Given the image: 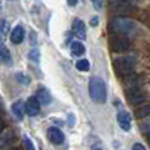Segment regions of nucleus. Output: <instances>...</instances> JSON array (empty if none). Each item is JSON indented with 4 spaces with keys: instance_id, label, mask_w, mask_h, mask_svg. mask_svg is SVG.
Returning a JSON list of instances; mask_svg holds the SVG:
<instances>
[{
    "instance_id": "nucleus-1",
    "label": "nucleus",
    "mask_w": 150,
    "mask_h": 150,
    "mask_svg": "<svg viewBox=\"0 0 150 150\" xmlns=\"http://www.w3.org/2000/svg\"><path fill=\"white\" fill-rule=\"evenodd\" d=\"M88 92L90 98L96 103H104L107 100V88L105 82L99 76L91 78L90 84H88Z\"/></svg>"
},
{
    "instance_id": "nucleus-2",
    "label": "nucleus",
    "mask_w": 150,
    "mask_h": 150,
    "mask_svg": "<svg viewBox=\"0 0 150 150\" xmlns=\"http://www.w3.org/2000/svg\"><path fill=\"white\" fill-rule=\"evenodd\" d=\"M112 29H113L116 33L124 34V36H132V34H136L138 32V25L132 20V18L128 17H116L113 18L111 24Z\"/></svg>"
},
{
    "instance_id": "nucleus-3",
    "label": "nucleus",
    "mask_w": 150,
    "mask_h": 150,
    "mask_svg": "<svg viewBox=\"0 0 150 150\" xmlns=\"http://www.w3.org/2000/svg\"><path fill=\"white\" fill-rule=\"evenodd\" d=\"M115 67L119 73L130 74V71L134 69V59L132 57H121L115 59Z\"/></svg>"
},
{
    "instance_id": "nucleus-4",
    "label": "nucleus",
    "mask_w": 150,
    "mask_h": 150,
    "mask_svg": "<svg viewBox=\"0 0 150 150\" xmlns=\"http://www.w3.org/2000/svg\"><path fill=\"white\" fill-rule=\"evenodd\" d=\"M125 96H127V99L130 101L132 104H140L142 103L144 100H145V98H144L142 92H141L140 90H138L137 87L134 88H128L127 92H125Z\"/></svg>"
},
{
    "instance_id": "nucleus-5",
    "label": "nucleus",
    "mask_w": 150,
    "mask_h": 150,
    "mask_svg": "<svg viewBox=\"0 0 150 150\" xmlns=\"http://www.w3.org/2000/svg\"><path fill=\"white\" fill-rule=\"evenodd\" d=\"M47 138H49L50 142L55 144V145H61V144L65 141V136H63V133L61 132L58 128H49L47 129Z\"/></svg>"
},
{
    "instance_id": "nucleus-6",
    "label": "nucleus",
    "mask_w": 150,
    "mask_h": 150,
    "mask_svg": "<svg viewBox=\"0 0 150 150\" xmlns=\"http://www.w3.org/2000/svg\"><path fill=\"white\" fill-rule=\"evenodd\" d=\"M117 121H119L120 128H121L122 130H125V132L129 130L130 127H132V117L125 111H120L119 113H117Z\"/></svg>"
},
{
    "instance_id": "nucleus-7",
    "label": "nucleus",
    "mask_w": 150,
    "mask_h": 150,
    "mask_svg": "<svg viewBox=\"0 0 150 150\" xmlns=\"http://www.w3.org/2000/svg\"><path fill=\"white\" fill-rule=\"evenodd\" d=\"M26 113L30 117H34L40 113V101L37 98H29L26 101Z\"/></svg>"
},
{
    "instance_id": "nucleus-8",
    "label": "nucleus",
    "mask_w": 150,
    "mask_h": 150,
    "mask_svg": "<svg viewBox=\"0 0 150 150\" xmlns=\"http://www.w3.org/2000/svg\"><path fill=\"white\" fill-rule=\"evenodd\" d=\"M12 112H13V115H15L16 119L23 120L24 115H25V112H26V104H24L23 100L15 101L13 105H12Z\"/></svg>"
},
{
    "instance_id": "nucleus-9",
    "label": "nucleus",
    "mask_w": 150,
    "mask_h": 150,
    "mask_svg": "<svg viewBox=\"0 0 150 150\" xmlns=\"http://www.w3.org/2000/svg\"><path fill=\"white\" fill-rule=\"evenodd\" d=\"M73 30H74V33L76 34L80 40H84L86 38V26H84V23H83L80 18H74V21H73Z\"/></svg>"
},
{
    "instance_id": "nucleus-10",
    "label": "nucleus",
    "mask_w": 150,
    "mask_h": 150,
    "mask_svg": "<svg viewBox=\"0 0 150 150\" xmlns=\"http://www.w3.org/2000/svg\"><path fill=\"white\" fill-rule=\"evenodd\" d=\"M24 36H25V30H24V28L21 25H17L12 30V33H11V41H12L13 44L18 45V44L23 42Z\"/></svg>"
},
{
    "instance_id": "nucleus-11",
    "label": "nucleus",
    "mask_w": 150,
    "mask_h": 150,
    "mask_svg": "<svg viewBox=\"0 0 150 150\" xmlns=\"http://www.w3.org/2000/svg\"><path fill=\"white\" fill-rule=\"evenodd\" d=\"M37 100L40 101V104L42 105H47L52 101V95L46 88H38L37 90Z\"/></svg>"
},
{
    "instance_id": "nucleus-12",
    "label": "nucleus",
    "mask_w": 150,
    "mask_h": 150,
    "mask_svg": "<svg viewBox=\"0 0 150 150\" xmlns=\"http://www.w3.org/2000/svg\"><path fill=\"white\" fill-rule=\"evenodd\" d=\"M112 7H113V9L120 11V12H124V13L132 12L133 11V5L130 4L129 1H121V0H116V3H115Z\"/></svg>"
},
{
    "instance_id": "nucleus-13",
    "label": "nucleus",
    "mask_w": 150,
    "mask_h": 150,
    "mask_svg": "<svg viewBox=\"0 0 150 150\" xmlns=\"http://www.w3.org/2000/svg\"><path fill=\"white\" fill-rule=\"evenodd\" d=\"M113 47L116 52H125L129 49V41L127 38H116L113 42Z\"/></svg>"
},
{
    "instance_id": "nucleus-14",
    "label": "nucleus",
    "mask_w": 150,
    "mask_h": 150,
    "mask_svg": "<svg viewBox=\"0 0 150 150\" xmlns=\"http://www.w3.org/2000/svg\"><path fill=\"white\" fill-rule=\"evenodd\" d=\"M0 59L4 65H9L12 63V57H11V53L4 45H1V49H0Z\"/></svg>"
},
{
    "instance_id": "nucleus-15",
    "label": "nucleus",
    "mask_w": 150,
    "mask_h": 150,
    "mask_svg": "<svg viewBox=\"0 0 150 150\" xmlns=\"http://www.w3.org/2000/svg\"><path fill=\"white\" fill-rule=\"evenodd\" d=\"M84 52H86V49L80 42H73V44H71V53H73L74 55L79 57V55L84 54Z\"/></svg>"
},
{
    "instance_id": "nucleus-16",
    "label": "nucleus",
    "mask_w": 150,
    "mask_h": 150,
    "mask_svg": "<svg viewBox=\"0 0 150 150\" xmlns=\"http://www.w3.org/2000/svg\"><path fill=\"white\" fill-rule=\"evenodd\" d=\"M75 67L79 71H88L90 70V62L87 59H79L75 63Z\"/></svg>"
},
{
    "instance_id": "nucleus-17",
    "label": "nucleus",
    "mask_w": 150,
    "mask_h": 150,
    "mask_svg": "<svg viewBox=\"0 0 150 150\" xmlns=\"http://www.w3.org/2000/svg\"><path fill=\"white\" fill-rule=\"evenodd\" d=\"M16 80H17L20 84H24V86H28L29 82H30V79H29V78L26 76L25 74H23V73H17V74H16Z\"/></svg>"
},
{
    "instance_id": "nucleus-18",
    "label": "nucleus",
    "mask_w": 150,
    "mask_h": 150,
    "mask_svg": "<svg viewBox=\"0 0 150 150\" xmlns=\"http://www.w3.org/2000/svg\"><path fill=\"white\" fill-rule=\"evenodd\" d=\"M150 115V105H145V107H141L140 109L137 111V117L142 119V117H146Z\"/></svg>"
},
{
    "instance_id": "nucleus-19",
    "label": "nucleus",
    "mask_w": 150,
    "mask_h": 150,
    "mask_svg": "<svg viewBox=\"0 0 150 150\" xmlns=\"http://www.w3.org/2000/svg\"><path fill=\"white\" fill-rule=\"evenodd\" d=\"M29 57H30L32 61H34V62H38V59H40V53H38V50H37V49H33V50L30 52V54H29Z\"/></svg>"
},
{
    "instance_id": "nucleus-20",
    "label": "nucleus",
    "mask_w": 150,
    "mask_h": 150,
    "mask_svg": "<svg viewBox=\"0 0 150 150\" xmlns=\"http://www.w3.org/2000/svg\"><path fill=\"white\" fill-rule=\"evenodd\" d=\"M91 1H92V5L95 7V9L100 11L101 8H103V3H104V0H91Z\"/></svg>"
},
{
    "instance_id": "nucleus-21",
    "label": "nucleus",
    "mask_w": 150,
    "mask_h": 150,
    "mask_svg": "<svg viewBox=\"0 0 150 150\" xmlns=\"http://www.w3.org/2000/svg\"><path fill=\"white\" fill-rule=\"evenodd\" d=\"M8 29H9V25H8L7 20H3L1 21V33H3V36H4V34H7Z\"/></svg>"
},
{
    "instance_id": "nucleus-22",
    "label": "nucleus",
    "mask_w": 150,
    "mask_h": 150,
    "mask_svg": "<svg viewBox=\"0 0 150 150\" xmlns=\"http://www.w3.org/2000/svg\"><path fill=\"white\" fill-rule=\"evenodd\" d=\"M133 150H146V149L144 148V145H141V144H134Z\"/></svg>"
},
{
    "instance_id": "nucleus-23",
    "label": "nucleus",
    "mask_w": 150,
    "mask_h": 150,
    "mask_svg": "<svg viewBox=\"0 0 150 150\" xmlns=\"http://www.w3.org/2000/svg\"><path fill=\"white\" fill-rule=\"evenodd\" d=\"M25 144H26V146H28L29 150H34V149H33V145H32V142L28 140V138H25Z\"/></svg>"
},
{
    "instance_id": "nucleus-24",
    "label": "nucleus",
    "mask_w": 150,
    "mask_h": 150,
    "mask_svg": "<svg viewBox=\"0 0 150 150\" xmlns=\"http://www.w3.org/2000/svg\"><path fill=\"white\" fill-rule=\"evenodd\" d=\"M98 24H99L98 17H92V20H91V25H92V26H96Z\"/></svg>"
},
{
    "instance_id": "nucleus-25",
    "label": "nucleus",
    "mask_w": 150,
    "mask_h": 150,
    "mask_svg": "<svg viewBox=\"0 0 150 150\" xmlns=\"http://www.w3.org/2000/svg\"><path fill=\"white\" fill-rule=\"evenodd\" d=\"M67 4L70 5V7H74V5L78 4V0H67Z\"/></svg>"
},
{
    "instance_id": "nucleus-26",
    "label": "nucleus",
    "mask_w": 150,
    "mask_h": 150,
    "mask_svg": "<svg viewBox=\"0 0 150 150\" xmlns=\"http://www.w3.org/2000/svg\"><path fill=\"white\" fill-rule=\"evenodd\" d=\"M69 122H70V125H74V119H73V116H69Z\"/></svg>"
},
{
    "instance_id": "nucleus-27",
    "label": "nucleus",
    "mask_w": 150,
    "mask_h": 150,
    "mask_svg": "<svg viewBox=\"0 0 150 150\" xmlns=\"http://www.w3.org/2000/svg\"><path fill=\"white\" fill-rule=\"evenodd\" d=\"M146 138H148V142H149V145H150V132L146 134Z\"/></svg>"
},
{
    "instance_id": "nucleus-28",
    "label": "nucleus",
    "mask_w": 150,
    "mask_h": 150,
    "mask_svg": "<svg viewBox=\"0 0 150 150\" xmlns=\"http://www.w3.org/2000/svg\"><path fill=\"white\" fill-rule=\"evenodd\" d=\"M11 150H21V149H17V148H15V149H11Z\"/></svg>"
},
{
    "instance_id": "nucleus-29",
    "label": "nucleus",
    "mask_w": 150,
    "mask_h": 150,
    "mask_svg": "<svg viewBox=\"0 0 150 150\" xmlns=\"http://www.w3.org/2000/svg\"><path fill=\"white\" fill-rule=\"evenodd\" d=\"M121 1H132V0H121Z\"/></svg>"
},
{
    "instance_id": "nucleus-30",
    "label": "nucleus",
    "mask_w": 150,
    "mask_h": 150,
    "mask_svg": "<svg viewBox=\"0 0 150 150\" xmlns=\"http://www.w3.org/2000/svg\"><path fill=\"white\" fill-rule=\"evenodd\" d=\"M96 150H101V149H96Z\"/></svg>"
}]
</instances>
